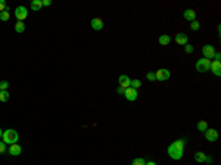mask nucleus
<instances>
[{"label":"nucleus","instance_id":"obj_1","mask_svg":"<svg viewBox=\"0 0 221 165\" xmlns=\"http://www.w3.org/2000/svg\"><path fill=\"white\" fill-rule=\"evenodd\" d=\"M18 133L15 130H12V128H9V130H5L3 131V134H2V140L5 141L6 145H15L16 141H18Z\"/></svg>","mask_w":221,"mask_h":165},{"label":"nucleus","instance_id":"obj_2","mask_svg":"<svg viewBox=\"0 0 221 165\" xmlns=\"http://www.w3.org/2000/svg\"><path fill=\"white\" fill-rule=\"evenodd\" d=\"M209 67H211V59H199L196 62V71L197 72H207L209 71Z\"/></svg>","mask_w":221,"mask_h":165},{"label":"nucleus","instance_id":"obj_3","mask_svg":"<svg viewBox=\"0 0 221 165\" xmlns=\"http://www.w3.org/2000/svg\"><path fill=\"white\" fill-rule=\"evenodd\" d=\"M183 153H184V151H181V149H178V147H175V146L171 143V145L168 146V155L170 158H173V159H181L183 158Z\"/></svg>","mask_w":221,"mask_h":165},{"label":"nucleus","instance_id":"obj_4","mask_svg":"<svg viewBox=\"0 0 221 165\" xmlns=\"http://www.w3.org/2000/svg\"><path fill=\"white\" fill-rule=\"evenodd\" d=\"M170 77H171V72H170L167 68H161V69H158V71L155 72V78H156V81H167Z\"/></svg>","mask_w":221,"mask_h":165},{"label":"nucleus","instance_id":"obj_5","mask_svg":"<svg viewBox=\"0 0 221 165\" xmlns=\"http://www.w3.org/2000/svg\"><path fill=\"white\" fill-rule=\"evenodd\" d=\"M15 16H16V19L18 21L24 22V19L28 16V10H27V8H24V6H18V8L15 9Z\"/></svg>","mask_w":221,"mask_h":165},{"label":"nucleus","instance_id":"obj_6","mask_svg":"<svg viewBox=\"0 0 221 165\" xmlns=\"http://www.w3.org/2000/svg\"><path fill=\"white\" fill-rule=\"evenodd\" d=\"M202 53L207 59H212L214 58V55H215V47L211 46V44H205L203 47H202Z\"/></svg>","mask_w":221,"mask_h":165},{"label":"nucleus","instance_id":"obj_7","mask_svg":"<svg viewBox=\"0 0 221 165\" xmlns=\"http://www.w3.org/2000/svg\"><path fill=\"white\" fill-rule=\"evenodd\" d=\"M124 97L127 100H130V102H134L136 99H137V90L136 88H125V93H124Z\"/></svg>","mask_w":221,"mask_h":165},{"label":"nucleus","instance_id":"obj_8","mask_svg":"<svg viewBox=\"0 0 221 165\" xmlns=\"http://www.w3.org/2000/svg\"><path fill=\"white\" fill-rule=\"evenodd\" d=\"M205 139H207L208 141H217V139H218V131L214 130V128H208L207 131H205Z\"/></svg>","mask_w":221,"mask_h":165},{"label":"nucleus","instance_id":"obj_9","mask_svg":"<svg viewBox=\"0 0 221 165\" xmlns=\"http://www.w3.org/2000/svg\"><path fill=\"white\" fill-rule=\"evenodd\" d=\"M209 69H212V72L215 74L217 77H220L221 75V61H211Z\"/></svg>","mask_w":221,"mask_h":165},{"label":"nucleus","instance_id":"obj_10","mask_svg":"<svg viewBox=\"0 0 221 165\" xmlns=\"http://www.w3.org/2000/svg\"><path fill=\"white\" fill-rule=\"evenodd\" d=\"M90 24H91V28L94 29V31H100L103 28V19L102 18H93Z\"/></svg>","mask_w":221,"mask_h":165},{"label":"nucleus","instance_id":"obj_11","mask_svg":"<svg viewBox=\"0 0 221 165\" xmlns=\"http://www.w3.org/2000/svg\"><path fill=\"white\" fill-rule=\"evenodd\" d=\"M184 19H187V21H196V12H195V10L193 9H186L184 10Z\"/></svg>","mask_w":221,"mask_h":165},{"label":"nucleus","instance_id":"obj_12","mask_svg":"<svg viewBox=\"0 0 221 165\" xmlns=\"http://www.w3.org/2000/svg\"><path fill=\"white\" fill-rule=\"evenodd\" d=\"M21 152H22V147H21L19 145H10V147H9V153L12 156H18V155H21Z\"/></svg>","mask_w":221,"mask_h":165},{"label":"nucleus","instance_id":"obj_13","mask_svg":"<svg viewBox=\"0 0 221 165\" xmlns=\"http://www.w3.org/2000/svg\"><path fill=\"white\" fill-rule=\"evenodd\" d=\"M118 82H120V86L121 87H124V88H128L130 87V78L127 77V75H120V78H118Z\"/></svg>","mask_w":221,"mask_h":165},{"label":"nucleus","instance_id":"obj_14","mask_svg":"<svg viewBox=\"0 0 221 165\" xmlns=\"http://www.w3.org/2000/svg\"><path fill=\"white\" fill-rule=\"evenodd\" d=\"M175 43L181 44V46L187 44V35L184 34V33H178V34L175 35Z\"/></svg>","mask_w":221,"mask_h":165},{"label":"nucleus","instance_id":"obj_15","mask_svg":"<svg viewBox=\"0 0 221 165\" xmlns=\"http://www.w3.org/2000/svg\"><path fill=\"white\" fill-rule=\"evenodd\" d=\"M170 41H171V39H170V35H167V34L159 35L158 43L161 44V46H167V44H170Z\"/></svg>","mask_w":221,"mask_h":165},{"label":"nucleus","instance_id":"obj_16","mask_svg":"<svg viewBox=\"0 0 221 165\" xmlns=\"http://www.w3.org/2000/svg\"><path fill=\"white\" fill-rule=\"evenodd\" d=\"M41 6H43L41 0H34V2H31V9H33L34 12H39V10L41 9Z\"/></svg>","mask_w":221,"mask_h":165},{"label":"nucleus","instance_id":"obj_17","mask_svg":"<svg viewBox=\"0 0 221 165\" xmlns=\"http://www.w3.org/2000/svg\"><path fill=\"white\" fill-rule=\"evenodd\" d=\"M9 16H10V13H9V8H6L3 12H0V21H3V22H6V21L9 19Z\"/></svg>","mask_w":221,"mask_h":165},{"label":"nucleus","instance_id":"obj_18","mask_svg":"<svg viewBox=\"0 0 221 165\" xmlns=\"http://www.w3.org/2000/svg\"><path fill=\"white\" fill-rule=\"evenodd\" d=\"M205 158H207V155L203 152H196L195 153V161L196 162H205Z\"/></svg>","mask_w":221,"mask_h":165},{"label":"nucleus","instance_id":"obj_19","mask_svg":"<svg viewBox=\"0 0 221 165\" xmlns=\"http://www.w3.org/2000/svg\"><path fill=\"white\" fill-rule=\"evenodd\" d=\"M197 130L201 131V133H205L208 130V122L207 121H199L197 122Z\"/></svg>","mask_w":221,"mask_h":165},{"label":"nucleus","instance_id":"obj_20","mask_svg":"<svg viewBox=\"0 0 221 165\" xmlns=\"http://www.w3.org/2000/svg\"><path fill=\"white\" fill-rule=\"evenodd\" d=\"M8 100H9V92L0 90V102H8Z\"/></svg>","mask_w":221,"mask_h":165},{"label":"nucleus","instance_id":"obj_21","mask_svg":"<svg viewBox=\"0 0 221 165\" xmlns=\"http://www.w3.org/2000/svg\"><path fill=\"white\" fill-rule=\"evenodd\" d=\"M15 31H16V33H24V31H25V24H24V22L18 21V22L15 24Z\"/></svg>","mask_w":221,"mask_h":165},{"label":"nucleus","instance_id":"obj_22","mask_svg":"<svg viewBox=\"0 0 221 165\" xmlns=\"http://www.w3.org/2000/svg\"><path fill=\"white\" fill-rule=\"evenodd\" d=\"M175 147H178V149H181V151H184V145H186V141L183 140V139H178V140H175L173 143Z\"/></svg>","mask_w":221,"mask_h":165},{"label":"nucleus","instance_id":"obj_23","mask_svg":"<svg viewBox=\"0 0 221 165\" xmlns=\"http://www.w3.org/2000/svg\"><path fill=\"white\" fill-rule=\"evenodd\" d=\"M140 86H142V81H140V80H130V87L131 88H136V90H137Z\"/></svg>","mask_w":221,"mask_h":165},{"label":"nucleus","instance_id":"obj_24","mask_svg":"<svg viewBox=\"0 0 221 165\" xmlns=\"http://www.w3.org/2000/svg\"><path fill=\"white\" fill-rule=\"evenodd\" d=\"M131 165H146V161H144L143 158H134L133 162H131Z\"/></svg>","mask_w":221,"mask_h":165},{"label":"nucleus","instance_id":"obj_25","mask_svg":"<svg viewBox=\"0 0 221 165\" xmlns=\"http://www.w3.org/2000/svg\"><path fill=\"white\" fill-rule=\"evenodd\" d=\"M190 28H192L193 31H197V29L201 28V24H199V22H197V21H193L192 24H190Z\"/></svg>","mask_w":221,"mask_h":165},{"label":"nucleus","instance_id":"obj_26","mask_svg":"<svg viewBox=\"0 0 221 165\" xmlns=\"http://www.w3.org/2000/svg\"><path fill=\"white\" fill-rule=\"evenodd\" d=\"M184 50H186V53H193V46L192 44H184Z\"/></svg>","mask_w":221,"mask_h":165},{"label":"nucleus","instance_id":"obj_27","mask_svg":"<svg viewBox=\"0 0 221 165\" xmlns=\"http://www.w3.org/2000/svg\"><path fill=\"white\" fill-rule=\"evenodd\" d=\"M8 87H9L8 81H0V90H8Z\"/></svg>","mask_w":221,"mask_h":165},{"label":"nucleus","instance_id":"obj_28","mask_svg":"<svg viewBox=\"0 0 221 165\" xmlns=\"http://www.w3.org/2000/svg\"><path fill=\"white\" fill-rule=\"evenodd\" d=\"M146 78H148L149 81H156V78H155V74L154 72H148V74H146Z\"/></svg>","mask_w":221,"mask_h":165},{"label":"nucleus","instance_id":"obj_29","mask_svg":"<svg viewBox=\"0 0 221 165\" xmlns=\"http://www.w3.org/2000/svg\"><path fill=\"white\" fill-rule=\"evenodd\" d=\"M5 152H6V143L0 141V153H5Z\"/></svg>","mask_w":221,"mask_h":165},{"label":"nucleus","instance_id":"obj_30","mask_svg":"<svg viewBox=\"0 0 221 165\" xmlns=\"http://www.w3.org/2000/svg\"><path fill=\"white\" fill-rule=\"evenodd\" d=\"M6 8H8V6H6V2L5 0H0V12H3Z\"/></svg>","mask_w":221,"mask_h":165},{"label":"nucleus","instance_id":"obj_31","mask_svg":"<svg viewBox=\"0 0 221 165\" xmlns=\"http://www.w3.org/2000/svg\"><path fill=\"white\" fill-rule=\"evenodd\" d=\"M116 93H118V94H124V93H125V88L121 87V86H118V88H116Z\"/></svg>","mask_w":221,"mask_h":165},{"label":"nucleus","instance_id":"obj_32","mask_svg":"<svg viewBox=\"0 0 221 165\" xmlns=\"http://www.w3.org/2000/svg\"><path fill=\"white\" fill-rule=\"evenodd\" d=\"M41 3H43V6H50L52 5V0H41Z\"/></svg>","mask_w":221,"mask_h":165},{"label":"nucleus","instance_id":"obj_33","mask_svg":"<svg viewBox=\"0 0 221 165\" xmlns=\"http://www.w3.org/2000/svg\"><path fill=\"white\" fill-rule=\"evenodd\" d=\"M214 58H215V61H220V59H221L220 52H215V55H214Z\"/></svg>","mask_w":221,"mask_h":165},{"label":"nucleus","instance_id":"obj_34","mask_svg":"<svg viewBox=\"0 0 221 165\" xmlns=\"http://www.w3.org/2000/svg\"><path fill=\"white\" fill-rule=\"evenodd\" d=\"M205 162H207V164H212V158L211 156H207V158H205Z\"/></svg>","mask_w":221,"mask_h":165},{"label":"nucleus","instance_id":"obj_35","mask_svg":"<svg viewBox=\"0 0 221 165\" xmlns=\"http://www.w3.org/2000/svg\"><path fill=\"white\" fill-rule=\"evenodd\" d=\"M146 165H156L155 162H146Z\"/></svg>","mask_w":221,"mask_h":165},{"label":"nucleus","instance_id":"obj_36","mask_svg":"<svg viewBox=\"0 0 221 165\" xmlns=\"http://www.w3.org/2000/svg\"><path fill=\"white\" fill-rule=\"evenodd\" d=\"M2 134H3V131H2V128H0V137H2Z\"/></svg>","mask_w":221,"mask_h":165}]
</instances>
